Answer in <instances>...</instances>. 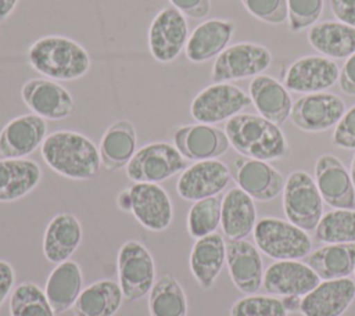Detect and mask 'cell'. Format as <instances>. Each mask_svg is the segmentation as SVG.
Segmentation results:
<instances>
[{
  "mask_svg": "<svg viewBox=\"0 0 355 316\" xmlns=\"http://www.w3.org/2000/svg\"><path fill=\"white\" fill-rule=\"evenodd\" d=\"M137 150V134L132 122L119 119L111 123L101 136L98 152L101 165L110 170H118L128 165Z\"/></svg>",
  "mask_w": 355,
  "mask_h": 316,
  "instance_id": "obj_29",
  "label": "cell"
},
{
  "mask_svg": "<svg viewBox=\"0 0 355 316\" xmlns=\"http://www.w3.org/2000/svg\"><path fill=\"white\" fill-rule=\"evenodd\" d=\"M308 42L329 58H348L355 53V28L341 21L319 22L309 28Z\"/></svg>",
  "mask_w": 355,
  "mask_h": 316,
  "instance_id": "obj_31",
  "label": "cell"
},
{
  "mask_svg": "<svg viewBox=\"0 0 355 316\" xmlns=\"http://www.w3.org/2000/svg\"><path fill=\"white\" fill-rule=\"evenodd\" d=\"M355 299V281L349 277L323 280L301 298L302 316H341Z\"/></svg>",
  "mask_w": 355,
  "mask_h": 316,
  "instance_id": "obj_22",
  "label": "cell"
},
{
  "mask_svg": "<svg viewBox=\"0 0 355 316\" xmlns=\"http://www.w3.org/2000/svg\"><path fill=\"white\" fill-rule=\"evenodd\" d=\"M283 212L297 227L315 230L323 215V200L312 176L305 170H294L283 187Z\"/></svg>",
  "mask_w": 355,
  "mask_h": 316,
  "instance_id": "obj_6",
  "label": "cell"
},
{
  "mask_svg": "<svg viewBox=\"0 0 355 316\" xmlns=\"http://www.w3.org/2000/svg\"><path fill=\"white\" fill-rule=\"evenodd\" d=\"M126 176L133 183H161L183 172L187 159L166 141H153L136 150L128 162Z\"/></svg>",
  "mask_w": 355,
  "mask_h": 316,
  "instance_id": "obj_5",
  "label": "cell"
},
{
  "mask_svg": "<svg viewBox=\"0 0 355 316\" xmlns=\"http://www.w3.org/2000/svg\"><path fill=\"white\" fill-rule=\"evenodd\" d=\"M320 280L348 277L355 270V243L326 244L305 258Z\"/></svg>",
  "mask_w": 355,
  "mask_h": 316,
  "instance_id": "obj_33",
  "label": "cell"
},
{
  "mask_svg": "<svg viewBox=\"0 0 355 316\" xmlns=\"http://www.w3.org/2000/svg\"><path fill=\"white\" fill-rule=\"evenodd\" d=\"M11 316H55L44 290L33 281H22L10 294Z\"/></svg>",
  "mask_w": 355,
  "mask_h": 316,
  "instance_id": "obj_36",
  "label": "cell"
},
{
  "mask_svg": "<svg viewBox=\"0 0 355 316\" xmlns=\"http://www.w3.org/2000/svg\"><path fill=\"white\" fill-rule=\"evenodd\" d=\"M173 8L180 11L184 17L193 19H202L211 11L209 0H168Z\"/></svg>",
  "mask_w": 355,
  "mask_h": 316,
  "instance_id": "obj_42",
  "label": "cell"
},
{
  "mask_svg": "<svg viewBox=\"0 0 355 316\" xmlns=\"http://www.w3.org/2000/svg\"><path fill=\"white\" fill-rule=\"evenodd\" d=\"M118 284L123 298L139 301L155 283V263L151 252L136 240L123 243L118 251Z\"/></svg>",
  "mask_w": 355,
  "mask_h": 316,
  "instance_id": "obj_7",
  "label": "cell"
},
{
  "mask_svg": "<svg viewBox=\"0 0 355 316\" xmlns=\"http://www.w3.org/2000/svg\"><path fill=\"white\" fill-rule=\"evenodd\" d=\"M349 175H351V179H352V183L355 186V154L352 157V161H351V166H349Z\"/></svg>",
  "mask_w": 355,
  "mask_h": 316,
  "instance_id": "obj_49",
  "label": "cell"
},
{
  "mask_svg": "<svg viewBox=\"0 0 355 316\" xmlns=\"http://www.w3.org/2000/svg\"><path fill=\"white\" fill-rule=\"evenodd\" d=\"M315 238L324 244L355 243V209H338L322 215L315 227Z\"/></svg>",
  "mask_w": 355,
  "mask_h": 316,
  "instance_id": "obj_35",
  "label": "cell"
},
{
  "mask_svg": "<svg viewBox=\"0 0 355 316\" xmlns=\"http://www.w3.org/2000/svg\"><path fill=\"white\" fill-rule=\"evenodd\" d=\"M301 298L298 295H288V297H282V302L284 305V308L287 309V312H297L300 310V304H301Z\"/></svg>",
  "mask_w": 355,
  "mask_h": 316,
  "instance_id": "obj_48",
  "label": "cell"
},
{
  "mask_svg": "<svg viewBox=\"0 0 355 316\" xmlns=\"http://www.w3.org/2000/svg\"><path fill=\"white\" fill-rule=\"evenodd\" d=\"M232 180L227 165L219 159L196 161L180 172L176 193L184 201H198L222 193Z\"/></svg>",
  "mask_w": 355,
  "mask_h": 316,
  "instance_id": "obj_11",
  "label": "cell"
},
{
  "mask_svg": "<svg viewBox=\"0 0 355 316\" xmlns=\"http://www.w3.org/2000/svg\"><path fill=\"white\" fill-rule=\"evenodd\" d=\"M115 201H116V205L121 211L130 212V209H132V195H130L129 188H123L122 191H119Z\"/></svg>",
  "mask_w": 355,
  "mask_h": 316,
  "instance_id": "obj_46",
  "label": "cell"
},
{
  "mask_svg": "<svg viewBox=\"0 0 355 316\" xmlns=\"http://www.w3.org/2000/svg\"><path fill=\"white\" fill-rule=\"evenodd\" d=\"M252 234L257 248L276 261H298L306 258L312 249V240L305 230L279 218H261Z\"/></svg>",
  "mask_w": 355,
  "mask_h": 316,
  "instance_id": "obj_4",
  "label": "cell"
},
{
  "mask_svg": "<svg viewBox=\"0 0 355 316\" xmlns=\"http://www.w3.org/2000/svg\"><path fill=\"white\" fill-rule=\"evenodd\" d=\"M354 273H355V270H354Z\"/></svg>",
  "mask_w": 355,
  "mask_h": 316,
  "instance_id": "obj_50",
  "label": "cell"
},
{
  "mask_svg": "<svg viewBox=\"0 0 355 316\" xmlns=\"http://www.w3.org/2000/svg\"><path fill=\"white\" fill-rule=\"evenodd\" d=\"M230 146L243 157L275 161L288 154V144L279 125L254 114H237L226 121Z\"/></svg>",
  "mask_w": 355,
  "mask_h": 316,
  "instance_id": "obj_3",
  "label": "cell"
},
{
  "mask_svg": "<svg viewBox=\"0 0 355 316\" xmlns=\"http://www.w3.org/2000/svg\"><path fill=\"white\" fill-rule=\"evenodd\" d=\"M320 283L313 269L300 261H277L269 265L263 273L262 287L275 297H304Z\"/></svg>",
  "mask_w": 355,
  "mask_h": 316,
  "instance_id": "obj_20",
  "label": "cell"
},
{
  "mask_svg": "<svg viewBox=\"0 0 355 316\" xmlns=\"http://www.w3.org/2000/svg\"><path fill=\"white\" fill-rule=\"evenodd\" d=\"M323 11V0H287L288 29L301 32L315 25Z\"/></svg>",
  "mask_w": 355,
  "mask_h": 316,
  "instance_id": "obj_39",
  "label": "cell"
},
{
  "mask_svg": "<svg viewBox=\"0 0 355 316\" xmlns=\"http://www.w3.org/2000/svg\"><path fill=\"white\" fill-rule=\"evenodd\" d=\"M186 17L172 6L161 8L148 26L147 44L150 54L158 62L168 64L179 57L189 39Z\"/></svg>",
  "mask_w": 355,
  "mask_h": 316,
  "instance_id": "obj_10",
  "label": "cell"
},
{
  "mask_svg": "<svg viewBox=\"0 0 355 316\" xmlns=\"http://www.w3.org/2000/svg\"><path fill=\"white\" fill-rule=\"evenodd\" d=\"M46 136V119L35 114L18 115L0 130V155L3 158H28L42 146Z\"/></svg>",
  "mask_w": 355,
  "mask_h": 316,
  "instance_id": "obj_18",
  "label": "cell"
},
{
  "mask_svg": "<svg viewBox=\"0 0 355 316\" xmlns=\"http://www.w3.org/2000/svg\"><path fill=\"white\" fill-rule=\"evenodd\" d=\"M250 98L258 114L265 119L283 125L291 112V97L279 80L269 75L255 76L248 86Z\"/></svg>",
  "mask_w": 355,
  "mask_h": 316,
  "instance_id": "obj_27",
  "label": "cell"
},
{
  "mask_svg": "<svg viewBox=\"0 0 355 316\" xmlns=\"http://www.w3.org/2000/svg\"><path fill=\"white\" fill-rule=\"evenodd\" d=\"M233 179L254 201H272L284 187V176L266 161L240 157L233 164Z\"/></svg>",
  "mask_w": 355,
  "mask_h": 316,
  "instance_id": "obj_16",
  "label": "cell"
},
{
  "mask_svg": "<svg viewBox=\"0 0 355 316\" xmlns=\"http://www.w3.org/2000/svg\"><path fill=\"white\" fill-rule=\"evenodd\" d=\"M241 3L262 22L279 25L287 19V0H241Z\"/></svg>",
  "mask_w": 355,
  "mask_h": 316,
  "instance_id": "obj_40",
  "label": "cell"
},
{
  "mask_svg": "<svg viewBox=\"0 0 355 316\" xmlns=\"http://www.w3.org/2000/svg\"><path fill=\"white\" fill-rule=\"evenodd\" d=\"M21 98L32 114L46 121H61L73 111L72 94L57 80L33 78L21 87Z\"/></svg>",
  "mask_w": 355,
  "mask_h": 316,
  "instance_id": "obj_13",
  "label": "cell"
},
{
  "mask_svg": "<svg viewBox=\"0 0 355 316\" xmlns=\"http://www.w3.org/2000/svg\"><path fill=\"white\" fill-rule=\"evenodd\" d=\"M315 183L322 200L338 209H355V186L344 164L331 154H323L315 164Z\"/></svg>",
  "mask_w": 355,
  "mask_h": 316,
  "instance_id": "obj_17",
  "label": "cell"
},
{
  "mask_svg": "<svg viewBox=\"0 0 355 316\" xmlns=\"http://www.w3.org/2000/svg\"><path fill=\"white\" fill-rule=\"evenodd\" d=\"M40 154L51 170L72 180L94 179L101 169L98 147L75 130L64 129L47 134Z\"/></svg>",
  "mask_w": 355,
  "mask_h": 316,
  "instance_id": "obj_1",
  "label": "cell"
},
{
  "mask_svg": "<svg viewBox=\"0 0 355 316\" xmlns=\"http://www.w3.org/2000/svg\"><path fill=\"white\" fill-rule=\"evenodd\" d=\"M331 141L338 148L355 150V104L345 109L344 115L337 122Z\"/></svg>",
  "mask_w": 355,
  "mask_h": 316,
  "instance_id": "obj_41",
  "label": "cell"
},
{
  "mask_svg": "<svg viewBox=\"0 0 355 316\" xmlns=\"http://www.w3.org/2000/svg\"><path fill=\"white\" fill-rule=\"evenodd\" d=\"M345 112L343 98L333 93H309L291 107L290 119L295 128L309 133L324 132L337 125Z\"/></svg>",
  "mask_w": 355,
  "mask_h": 316,
  "instance_id": "obj_12",
  "label": "cell"
},
{
  "mask_svg": "<svg viewBox=\"0 0 355 316\" xmlns=\"http://www.w3.org/2000/svg\"><path fill=\"white\" fill-rule=\"evenodd\" d=\"M15 273L10 262L0 259V306L14 290Z\"/></svg>",
  "mask_w": 355,
  "mask_h": 316,
  "instance_id": "obj_45",
  "label": "cell"
},
{
  "mask_svg": "<svg viewBox=\"0 0 355 316\" xmlns=\"http://www.w3.org/2000/svg\"><path fill=\"white\" fill-rule=\"evenodd\" d=\"M187 298L172 274H162L148 292L150 316H187Z\"/></svg>",
  "mask_w": 355,
  "mask_h": 316,
  "instance_id": "obj_34",
  "label": "cell"
},
{
  "mask_svg": "<svg viewBox=\"0 0 355 316\" xmlns=\"http://www.w3.org/2000/svg\"><path fill=\"white\" fill-rule=\"evenodd\" d=\"M236 24L230 19L211 18L198 24L189 35L184 55L194 64L216 58L229 44Z\"/></svg>",
  "mask_w": 355,
  "mask_h": 316,
  "instance_id": "obj_23",
  "label": "cell"
},
{
  "mask_svg": "<svg viewBox=\"0 0 355 316\" xmlns=\"http://www.w3.org/2000/svg\"><path fill=\"white\" fill-rule=\"evenodd\" d=\"M226 263V241L219 233L197 238L189 255L190 272L202 290H209Z\"/></svg>",
  "mask_w": 355,
  "mask_h": 316,
  "instance_id": "obj_25",
  "label": "cell"
},
{
  "mask_svg": "<svg viewBox=\"0 0 355 316\" xmlns=\"http://www.w3.org/2000/svg\"><path fill=\"white\" fill-rule=\"evenodd\" d=\"M222 200L218 195L194 201L187 212L186 227L193 238H201L215 233L220 226Z\"/></svg>",
  "mask_w": 355,
  "mask_h": 316,
  "instance_id": "obj_37",
  "label": "cell"
},
{
  "mask_svg": "<svg viewBox=\"0 0 355 316\" xmlns=\"http://www.w3.org/2000/svg\"><path fill=\"white\" fill-rule=\"evenodd\" d=\"M340 76L338 65L329 57L306 55L294 61L284 76V87L295 93H320L330 89Z\"/></svg>",
  "mask_w": 355,
  "mask_h": 316,
  "instance_id": "obj_19",
  "label": "cell"
},
{
  "mask_svg": "<svg viewBox=\"0 0 355 316\" xmlns=\"http://www.w3.org/2000/svg\"><path fill=\"white\" fill-rule=\"evenodd\" d=\"M123 301L119 284L104 279L83 288L72 306L75 316H114Z\"/></svg>",
  "mask_w": 355,
  "mask_h": 316,
  "instance_id": "obj_32",
  "label": "cell"
},
{
  "mask_svg": "<svg viewBox=\"0 0 355 316\" xmlns=\"http://www.w3.org/2000/svg\"><path fill=\"white\" fill-rule=\"evenodd\" d=\"M250 94L229 82L211 83L200 90L190 104V115L197 123L214 125L240 114L251 104Z\"/></svg>",
  "mask_w": 355,
  "mask_h": 316,
  "instance_id": "obj_8",
  "label": "cell"
},
{
  "mask_svg": "<svg viewBox=\"0 0 355 316\" xmlns=\"http://www.w3.org/2000/svg\"><path fill=\"white\" fill-rule=\"evenodd\" d=\"M272 62L270 51L257 43L240 42L227 46L214 61L211 79L215 83L261 75Z\"/></svg>",
  "mask_w": 355,
  "mask_h": 316,
  "instance_id": "obj_9",
  "label": "cell"
},
{
  "mask_svg": "<svg viewBox=\"0 0 355 316\" xmlns=\"http://www.w3.org/2000/svg\"><path fill=\"white\" fill-rule=\"evenodd\" d=\"M226 265L234 287L243 294H255L262 287L263 263L258 248L243 240L226 241Z\"/></svg>",
  "mask_w": 355,
  "mask_h": 316,
  "instance_id": "obj_21",
  "label": "cell"
},
{
  "mask_svg": "<svg viewBox=\"0 0 355 316\" xmlns=\"http://www.w3.org/2000/svg\"><path fill=\"white\" fill-rule=\"evenodd\" d=\"M173 146L187 161L216 159L223 155L229 147V139L225 130L205 123H193L179 126L173 132Z\"/></svg>",
  "mask_w": 355,
  "mask_h": 316,
  "instance_id": "obj_15",
  "label": "cell"
},
{
  "mask_svg": "<svg viewBox=\"0 0 355 316\" xmlns=\"http://www.w3.org/2000/svg\"><path fill=\"white\" fill-rule=\"evenodd\" d=\"M26 57L33 71L57 82L80 79L92 64L87 50L80 43L61 35L36 39L29 46Z\"/></svg>",
  "mask_w": 355,
  "mask_h": 316,
  "instance_id": "obj_2",
  "label": "cell"
},
{
  "mask_svg": "<svg viewBox=\"0 0 355 316\" xmlns=\"http://www.w3.org/2000/svg\"><path fill=\"white\" fill-rule=\"evenodd\" d=\"M230 316H287L282 299L275 295H245L237 299L229 312Z\"/></svg>",
  "mask_w": 355,
  "mask_h": 316,
  "instance_id": "obj_38",
  "label": "cell"
},
{
  "mask_svg": "<svg viewBox=\"0 0 355 316\" xmlns=\"http://www.w3.org/2000/svg\"><path fill=\"white\" fill-rule=\"evenodd\" d=\"M18 1L19 0H0V21L7 19L12 14Z\"/></svg>",
  "mask_w": 355,
  "mask_h": 316,
  "instance_id": "obj_47",
  "label": "cell"
},
{
  "mask_svg": "<svg viewBox=\"0 0 355 316\" xmlns=\"http://www.w3.org/2000/svg\"><path fill=\"white\" fill-rule=\"evenodd\" d=\"M257 208L254 200L240 187H232L222 197L220 229L227 240H243L255 227Z\"/></svg>",
  "mask_w": 355,
  "mask_h": 316,
  "instance_id": "obj_26",
  "label": "cell"
},
{
  "mask_svg": "<svg viewBox=\"0 0 355 316\" xmlns=\"http://www.w3.org/2000/svg\"><path fill=\"white\" fill-rule=\"evenodd\" d=\"M82 286L83 274L75 261H64L50 272L44 292L55 315H61L73 306L82 291Z\"/></svg>",
  "mask_w": 355,
  "mask_h": 316,
  "instance_id": "obj_30",
  "label": "cell"
},
{
  "mask_svg": "<svg viewBox=\"0 0 355 316\" xmlns=\"http://www.w3.org/2000/svg\"><path fill=\"white\" fill-rule=\"evenodd\" d=\"M330 8L338 21L355 28V0H330Z\"/></svg>",
  "mask_w": 355,
  "mask_h": 316,
  "instance_id": "obj_44",
  "label": "cell"
},
{
  "mask_svg": "<svg viewBox=\"0 0 355 316\" xmlns=\"http://www.w3.org/2000/svg\"><path fill=\"white\" fill-rule=\"evenodd\" d=\"M83 230L79 219L71 212L57 213L50 219L43 234V255L51 263L68 261L79 248Z\"/></svg>",
  "mask_w": 355,
  "mask_h": 316,
  "instance_id": "obj_24",
  "label": "cell"
},
{
  "mask_svg": "<svg viewBox=\"0 0 355 316\" xmlns=\"http://www.w3.org/2000/svg\"><path fill=\"white\" fill-rule=\"evenodd\" d=\"M42 180V168L29 158L0 159V202H12L33 191Z\"/></svg>",
  "mask_w": 355,
  "mask_h": 316,
  "instance_id": "obj_28",
  "label": "cell"
},
{
  "mask_svg": "<svg viewBox=\"0 0 355 316\" xmlns=\"http://www.w3.org/2000/svg\"><path fill=\"white\" fill-rule=\"evenodd\" d=\"M338 85L345 94L355 96V53L345 60L340 71Z\"/></svg>",
  "mask_w": 355,
  "mask_h": 316,
  "instance_id": "obj_43",
  "label": "cell"
},
{
  "mask_svg": "<svg viewBox=\"0 0 355 316\" xmlns=\"http://www.w3.org/2000/svg\"><path fill=\"white\" fill-rule=\"evenodd\" d=\"M135 219L150 231H162L173 220V204L166 190L158 183H133L130 187Z\"/></svg>",
  "mask_w": 355,
  "mask_h": 316,
  "instance_id": "obj_14",
  "label": "cell"
}]
</instances>
